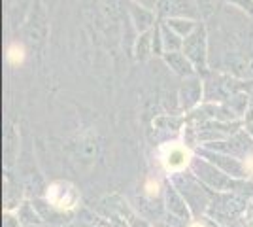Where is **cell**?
<instances>
[{"label": "cell", "instance_id": "cell-1", "mask_svg": "<svg viewBox=\"0 0 253 227\" xmlns=\"http://www.w3.org/2000/svg\"><path fill=\"white\" fill-rule=\"evenodd\" d=\"M78 155L82 157V161H93L96 155V144L93 136H87L84 140L80 142L78 146Z\"/></svg>", "mask_w": 253, "mask_h": 227}, {"label": "cell", "instance_id": "cell-2", "mask_svg": "<svg viewBox=\"0 0 253 227\" xmlns=\"http://www.w3.org/2000/svg\"><path fill=\"white\" fill-rule=\"evenodd\" d=\"M185 161H187V153L179 150V148H174V150H170L169 157H167V167L169 169H179L181 165H185Z\"/></svg>", "mask_w": 253, "mask_h": 227}, {"label": "cell", "instance_id": "cell-3", "mask_svg": "<svg viewBox=\"0 0 253 227\" xmlns=\"http://www.w3.org/2000/svg\"><path fill=\"white\" fill-rule=\"evenodd\" d=\"M169 208L174 214H178L179 218H187V208L174 191H169Z\"/></svg>", "mask_w": 253, "mask_h": 227}, {"label": "cell", "instance_id": "cell-4", "mask_svg": "<svg viewBox=\"0 0 253 227\" xmlns=\"http://www.w3.org/2000/svg\"><path fill=\"white\" fill-rule=\"evenodd\" d=\"M23 57H25V49H23L21 45H11L10 49H8V61H10L11 65H19L23 61Z\"/></svg>", "mask_w": 253, "mask_h": 227}, {"label": "cell", "instance_id": "cell-5", "mask_svg": "<svg viewBox=\"0 0 253 227\" xmlns=\"http://www.w3.org/2000/svg\"><path fill=\"white\" fill-rule=\"evenodd\" d=\"M17 226V222H13V218L6 216V227H15Z\"/></svg>", "mask_w": 253, "mask_h": 227}]
</instances>
